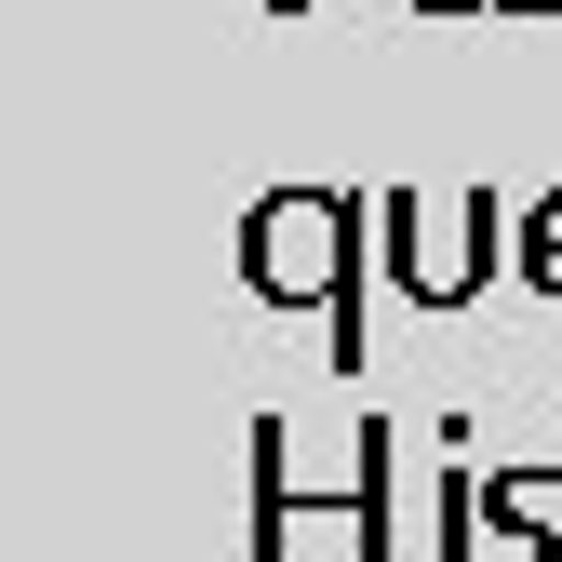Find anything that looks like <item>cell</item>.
<instances>
[{
  "label": "cell",
  "mask_w": 562,
  "mask_h": 562,
  "mask_svg": "<svg viewBox=\"0 0 562 562\" xmlns=\"http://www.w3.org/2000/svg\"><path fill=\"white\" fill-rule=\"evenodd\" d=\"M362 228L375 201H335V188H268L241 215V281L268 308H322L335 362H362Z\"/></svg>",
  "instance_id": "1"
},
{
  "label": "cell",
  "mask_w": 562,
  "mask_h": 562,
  "mask_svg": "<svg viewBox=\"0 0 562 562\" xmlns=\"http://www.w3.org/2000/svg\"><path fill=\"white\" fill-rule=\"evenodd\" d=\"M375 228H389V281H402L415 308H469L482 281H496V241H509L522 215H509L496 188H456L442 215H429L415 188H389V201H375Z\"/></svg>",
  "instance_id": "2"
},
{
  "label": "cell",
  "mask_w": 562,
  "mask_h": 562,
  "mask_svg": "<svg viewBox=\"0 0 562 562\" xmlns=\"http://www.w3.org/2000/svg\"><path fill=\"white\" fill-rule=\"evenodd\" d=\"M549 496H562L549 469H496V482H482V562H562Z\"/></svg>",
  "instance_id": "3"
},
{
  "label": "cell",
  "mask_w": 562,
  "mask_h": 562,
  "mask_svg": "<svg viewBox=\"0 0 562 562\" xmlns=\"http://www.w3.org/2000/svg\"><path fill=\"white\" fill-rule=\"evenodd\" d=\"M509 255L536 268V295H562V188H549V201H536V215L509 228Z\"/></svg>",
  "instance_id": "4"
},
{
  "label": "cell",
  "mask_w": 562,
  "mask_h": 562,
  "mask_svg": "<svg viewBox=\"0 0 562 562\" xmlns=\"http://www.w3.org/2000/svg\"><path fill=\"white\" fill-rule=\"evenodd\" d=\"M442 562H482V482L442 469Z\"/></svg>",
  "instance_id": "5"
},
{
  "label": "cell",
  "mask_w": 562,
  "mask_h": 562,
  "mask_svg": "<svg viewBox=\"0 0 562 562\" xmlns=\"http://www.w3.org/2000/svg\"><path fill=\"white\" fill-rule=\"evenodd\" d=\"M402 14H496V0H402Z\"/></svg>",
  "instance_id": "6"
},
{
  "label": "cell",
  "mask_w": 562,
  "mask_h": 562,
  "mask_svg": "<svg viewBox=\"0 0 562 562\" xmlns=\"http://www.w3.org/2000/svg\"><path fill=\"white\" fill-rule=\"evenodd\" d=\"M281 14H295V0H281Z\"/></svg>",
  "instance_id": "7"
}]
</instances>
